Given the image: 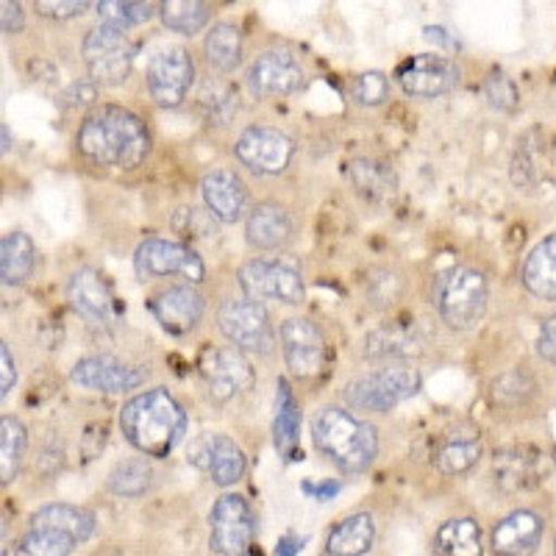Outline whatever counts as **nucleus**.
<instances>
[{"label": "nucleus", "instance_id": "f257e3e1", "mask_svg": "<svg viewBox=\"0 0 556 556\" xmlns=\"http://www.w3.org/2000/svg\"><path fill=\"white\" fill-rule=\"evenodd\" d=\"M76 146L92 165L134 170L151 153V134L128 109L101 106L81 123Z\"/></svg>", "mask_w": 556, "mask_h": 556}, {"label": "nucleus", "instance_id": "f03ea898", "mask_svg": "<svg viewBox=\"0 0 556 556\" xmlns=\"http://www.w3.org/2000/svg\"><path fill=\"white\" fill-rule=\"evenodd\" d=\"M121 429L134 448L162 459L187 434V415L167 390H148L123 406Z\"/></svg>", "mask_w": 556, "mask_h": 556}, {"label": "nucleus", "instance_id": "7ed1b4c3", "mask_svg": "<svg viewBox=\"0 0 556 556\" xmlns=\"http://www.w3.org/2000/svg\"><path fill=\"white\" fill-rule=\"evenodd\" d=\"M312 437L317 448L345 473H362L379 454V437L374 426L337 406H326L312 417Z\"/></svg>", "mask_w": 556, "mask_h": 556}, {"label": "nucleus", "instance_id": "20e7f679", "mask_svg": "<svg viewBox=\"0 0 556 556\" xmlns=\"http://www.w3.org/2000/svg\"><path fill=\"white\" fill-rule=\"evenodd\" d=\"M434 306L451 329L468 331L486 312V278L473 267H451L434 281Z\"/></svg>", "mask_w": 556, "mask_h": 556}, {"label": "nucleus", "instance_id": "39448f33", "mask_svg": "<svg viewBox=\"0 0 556 556\" xmlns=\"http://www.w3.org/2000/svg\"><path fill=\"white\" fill-rule=\"evenodd\" d=\"M420 390V374L409 365H390L359 376L345 387V401L354 409L390 412Z\"/></svg>", "mask_w": 556, "mask_h": 556}, {"label": "nucleus", "instance_id": "423d86ee", "mask_svg": "<svg viewBox=\"0 0 556 556\" xmlns=\"http://www.w3.org/2000/svg\"><path fill=\"white\" fill-rule=\"evenodd\" d=\"M217 323L226 340L237 351H251V354H270L276 348L270 317L260 301L251 298H228L217 312Z\"/></svg>", "mask_w": 556, "mask_h": 556}, {"label": "nucleus", "instance_id": "0eeeda50", "mask_svg": "<svg viewBox=\"0 0 556 556\" xmlns=\"http://www.w3.org/2000/svg\"><path fill=\"white\" fill-rule=\"evenodd\" d=\"M256 538V518L242 495H223L208 513V543L220 556H248Z\"/></svg>", "mask_w": 556, "mask_h": 556}, {"label": "nucleus", "instance_id": "6e6552de", "mask_svg": "<svg viewBox=\"0 0 556 556\" xmlns=\"http://www.w3.org/2000/svg\"><path fill=\"white\" fill-rule=\"evenodd\" d=\"M84 62L89 67L92 81L103 84V87H114L123 84L131 73L134 64V45L126 37V31L117 28L98 26L84 37Z\"/></svg>", "mask_w": 556, "mask_h": 556}, {"label": "nucleus", "instance_id": "1a4fd4ad", "mask_svg": "<svg viewBox=\"0 0 556 556\" xmlns=\"http://www.w3.org/2000/svg\"><path fill=\"white\" fill-rule=\"evenodd\" d=\"M134 270L142 281L151 278H167V276H181L190 285H198L206 276L203 260L192 251L190 245L173 240H146L134 253Z\"/></svg>", "mask_w": 556, "mask_h": 556}, {"label": "nucleus", "instance_id": "9d476101", "mask_svg": "<svg viewBox=\"0 0 556 556\" xmlns=\"http://www.w3.org/2000/svg\"><path fill=\"white\" fill-rule=\"evenodd\" d=\"M240 285L251 301H281V304H304V278L287 262L253 260L240 267Z\"/></svg>", "mask_w": 556, "mask_h": 556}, {"label": "nucleus", "instance_id": "9b49d317", "mask_svg": "<svg viewBox=\"0 0 556 556\" xmlns=\"http://www.w3.org/2000/svg\"><path fill=\"white\" fill-rule=\"evenodd\" d=\"M192 81H195V64L184 48H165L148 64V89L159 106H181L190 96Z\"/></svg>", "mask_w": 556, "mask_h": 556}, {"label": "nucleus", "instance_id": "f8f14e48", "mask_svg": "<svg viewBox=\"0 0 556 556\" xmlns=\"http://www.w3.org/2000/svg\"><path fill=\"white\" fill-rule=\"evenodd\" d=\"M201 376L215 401H228L253 384V367L242 351L231 348H206L201 356Z\"/></svg>", "mask_w": 556, "mask_h": 556}, {"label": "nucleus", "instance_id": "ddd939ff", "mask_svg": "<svg viewBox=\"0 0 556 556\" xmlns=\"http://www.w3.org/2000/svg\"><path fill=\"white\" fill-rule=\"evenodd\" d=\"M237 159L248 170L260 173V176H278L290 165L295 146L285 131L278 128H248L240 139H237Z\"/></svg>", "mask_w": 556, "mask_h": 556}, {"label": "nucleus", "instance_id": "4468645a", "mask_svg": "<svg viewBox=\"0 0 556 556\" xmlns=\"http://www.w3.org/2000/svg\"><path fill=\"white\" fill-rule=\"evenodd\" d=\"M459 67L448 56L420 53L399 67V84L412 98H440L459 87Z\"/></svg>", "mask_w": 556, "mask_h": 556}, {"label": "nucleus", "instance_id": "2eb2a0df", "mask_svg": "<svg viewBox=\"0 0 556 556\" xmlns=\"http://www.w3.org/2000/svg\"><path fill=\"white\" fill-rule=\"evenodd\" d=\"M281 348H285L287 367L301 379H312V376L323 374L326 367V337L317 329L315 323L304 320V317H292L281 326Z\"/></svg>", "mask_w": 556, "mask_h": 556}, {"label": "nucleus", "instance_id": "dca6fc26", "mask_svg": "<svg viewBox=\"0 0 556 556\" xmlns=\"http://www.w3.org/2000/svg\"><path fill=\"white\" fill-rule=\"evenodd\" d=\"M253 96L285 98L304 87V67L287 51H265L248 70Z\"/></svg>", "mask_w": 556, "mask_h": 556}, {"label": "nucleus", "instance_id": "f3484780", "mask_svg": "<svg viewBox=\"0 0 556 556\" xmlns=\"http://www.w3.org/2000/svg\"><path fill=\"white\" fill-rule=\"evenodd\" d=\"M70 306L96 329H109L114 320V298L106 278L96 267H81L73 273L67 285Z\"/></svg>", "mask_w": 556, "mask_h": 556}, {"label": "nucleus", "instance_id": "a211bd4d", "mask_svg": "<svg viewBox=\"0 0 556 556\" xmlns=\"http://www.w3.org/2000/svg\"><path fill=\"white\" fill-rule=\"evenodd\" d=\"M70 379L76 381L84 390H96V392H128L137 390L142 384V370L126 365V362L114 359V356H87V359L78 362L73 367Z\"/></svg>", "mask_w": 556, "mask_h": 556}, {"label": "nucleus", "instance_id": "6ab92c4d", "mask_svg": "<svg viewBox=\"0 0 556 556\" xmlns=\"http://www.w3.org/2000/svg\"><path fill=\"white\" fill-rule=\"evenodd\" d=\"M151 312L167 334H187L203 315V295L190 285L170 287L151 301Z\"/></svg>", "mask_w": 556, "mask_h": 556}, {"label": "nucleus", "instance_id": "aec40b11", "mask_svg": "<svg viewBox=\"0 0 556 556\" xmlns=\"http://www.w3.org/2000/svg\"><path fill=\"white\" fill-rule=\"evenodd\" d=\"M203 201H206L208 215L220 223H237L248 212V187L237 173L212 170L201 181Z\"/></svg>", "mask_w": 556, "mask_h": 556}, {"label": "nucleus", "instance_id": "412c9836", "mask_svg": "<svg viewBox=\"0 0 556 556\" xmlns=\"http://www.w3.org/2000/svg\"><path fill=\"white\" fill-rule=\"evenodd\" d=\"M292 231H295V226H292L290 212L270 201L256 203L245 223L248 242L253 248H260V251H278V248H285L292 240Z\"/></svg>", "mask_w": 556, "mask_h": 556}, {"label": "nucleus", "instance_id": "4be33fe9", "mask_svg": "<svg viewBox=\"0 0 556 556\" xmlns=\"http://www.w3.org/2000/svg\"><path fill=\"white\" fill-rule=\"evenodd\" d=\"M195 462L203 470H208V476L220 486L235 484L245 473V454H242V448L231 437L223 434H212L206 440H201L198 443Z\"/></svg>", "mask_w": 556, "mask_h": 556}, {"label": "nucleus", "instance_id": "5701e85b", "mask_svg": "<svg viewBox=\"0 0 556 556\" xmlns=\"http://www.w3.org/2000/svg\"><path fill=\"white\" fill-rule=\"evenodd\" d=\"M543 538V520L529 509L513 513L493 529V548L498 556H529Z\"/></svg>", "mask_w": 556, "mask_h": 556}, {"label": "nucleus", "instance_id": "b1692460", "mask_svg": "<svg viewBox=\"0 0 556 556\" xmlns=\"http://www.w3.org/2000/svg\"><path fill=\"white\" fill-rule=\"evenodd\" d=\"M424 345L426 340L417 334V326L387 323L367 334L365 356L370 359H412V356L424 354Z\"/></svg>", "mask_w": 556, "mask_h": 556}, {"label": "nucleus", "instance_id": "393cba45", "mask_svg": "<svg viewBox=\"0 0 556 556\" xmlns=\"http://www.w3.org/2000/svg\"><path fill=\"white\" fill-rule=\"evenodd\" d=\"M481 456V437L473 429H456L448 431L443 443L434 451V465L440 473L459 476L468 473Z\"/></svg>", "mask_w": 556, "mask_h": 556}, {"label": "nucleus", "instance_id": "a878e982", "mask_svg": "<svg viewBox=\"0 0 556 556\" xmlns=\"http://www.w3.org/2000/svg\"><path fill=\"white\" fill-rule=\"evenodd\" d=\"M523 287L543 301H556V235L545 237L523 262Z\"/></svg>", "mask_w": 556, "mask_h": 556}, {"label": "nucleus", "instance_id": "bb28decb", "mask_svg": "<svg viewBox=\"0 0 556 556\" xmlns=\"http://www.w3.org/2000/svg\"><path fill=\"white\" fill-rule=\"evenodd\" d=\"M37 267V248L31 237L23 231H12L0 242V278L7 287L26 285Z\"/></svg>", "mask_w": 556, "mask_h": 556}, {"label": "nucleus", "instance_id": "cd10ccee", "mask_svg": "<svg viewBox=\"0 0 556 556\" xmlns=\"http://www.w3.org/2000/svg\"><path fill=\"white\" fill-rule=\"evenodd\" d=\"M376 540V523L367 513L351 515V518L340 520L331 529L329 540H326V551L331 556H362L374 548Z\"/></svg>", "mask_w": 556, "mask_h": 556}, {"label": "nucleus", "instance_id": "c85d7f7f", "mask_svg": "<svg viewBox=\"0 0 556 556\" xmlns=\"http://www.w3.org/2000/svg\"><path fill=\"white\" fill-rule=\"evenodd\" d=\"M31 526H42V529H53L67 534L73 543H87L89 534L96 531V518L81 509V506L70 504H51L42 506L37 515L31 518Z\"/></svg>", "mask_w": 556, "mask_h": 556}, {"label": "nucleus", "instance_id": "c756f323", "mask_svg": "<svg viewBox=\"0 0 556 556\" xmlns=\"http://www.w3.org/2000/svg\"><path fill=\"white\" fill-rule=\"evenodd\" d=\"M298 434H301V406L295 401L290 381L278 379V395H276V424H273V437H276V448L295 459L298 451Z\"/></svg>", "mask_w": 556, "mask_h": 556}, {"label": "nucleus", "instance_id": "7c9ffc66", "mask_svg": "<svg viewBox=\"0 0 556 556\" xmlns=\"http://www.w3.org/2000/svg\"><path fill=\"white\" fill-rule=\"evenodd\" d=\"M434 551L440 556H481V529L473 518H456L440 526L434 534Z\"/></svg>", "mask_w": 556, "mask_h": 556}, {"label": "nucleus", "instance_id": "2f4dec72", "mask_svg": "<svg viewBox=\"0 0 556 556\" xmlns=\"http://www.w3.org/2000/svg\"><path fill=\"white\" fill-rule=\"evenodd\" d=\"M348 178L356 190L370 201H387L395 192V176L387 165L374 162V159H354L348 165Z\"/></svg>", "mask_w": 556, "mask_h": 556}, {"label": "nucleus", "instance_id": "473e14b6", "mask_svg": "<svg viewBox=\"0 0 556 556\" xmlns=\"http://www.w3.org/2000/svg\"><path fill=\"white\" fill-rule=\"evenodd\" d=\"M203 51H206V59L212 67H217L220 73H231L242 62L240 28L231 26V23H217V26H212V31L206 34V42H203Z\"/></svg>", "mask_w": 556, "mask_h": 556}, {"label": "nucleus", "instance_id": "72a5a7b5", "mask_svg": "<svg viewBox=\"0 0 556 556\" xmlns=\"http://www.w3.org/2000/svg\"><path fill=\"white\" fill-rule=\"evenodd\" d=\"M26 426L20 424L17 417H3L0 420V481L3 484H12L17 479L23 456H26Z\"/></svg>", "mask_w": 556, "mask_h": 556}, {"label": "nucleus", "instance_id": "f704fd0d", "mask_svg": "<svg viewBox=\"0 0 556 556\" xmlns=\"http://www.w3.org/2000/svg\"><path fill=\"white\" fill-rule=\"evenodd\" d=\"M159 17L170 31L178 34H198L212 17V9L198 0H167L159 7Z\"/></svg>", "mask_w": 556, "mask_h": 556}, {"label": "nucleus", "instance_id": "c9c22d12", "mask_svg": "<svg viewBox=\"0 0 556 556\" xmlns=\"http://www.w3.org/2000/svg\"><path fill=\"white\" fill-rule=\"evenodd\" d=\"M151 465L146 459H123L117 462L109 473V490L114 495H123V498H139V495L148 493L151 486Z\"/></svg>", "mask_w": 556, "mask_h": 556}, {"label": "nucleus", "instance_id": "e433bc0d", "mask_svg": "<svg viewBox=\"0 0 556 556\" xmlns=\"http://www.w3.org/2000/svg\"><path fill=\"white\" fill-rule=\"evenodd\" d=\"M96 9L101 26L117 28V31H126V28L139 26V23H148L153 17V12H156L153 3H128V0H103Z\"/></svg>", "mask_w": 556, "mask_h": 556}, {"label": "nucleus", "instance_id": "4c0bfd02", "mask_svg": "<svg viewBox=\"0 0 556 556\" xmlns=\"http://www.w3.org/2000/svg\"><path fill=\"white\" fill-rule=\"evenodd\" d=\"M76 543L62 534V531L42 529V526H28L26 538L20 540L14 556H70Z\"/></svg>", "mask_w": 556, "mask_h": 556}, {"label": "nucleus", "instance_id": "58836bf2", "mask_svg": "<svg viewBox=\"0 0 556 556\" xmlns=\"http://www.w3.org/2000/svg\"><path fill=\"white\" fill-rule=\"evenodd\" d=\"M387 92H390V81H387L384 73H362L354 81V98L362 106H379L387 101Z\"/></svg>", "mask_w": 556, "mask_h": 556}, {"label": "nucleus", "instance_id": "ea45409f", "mask_svg": "<svg viewBox=\"0 0 556 556\" xmlns=\"http://www.w3.org/2000/svg\"><path fill=\"white\" fill-rule=\"evenodd\" d=\"M486 101L493 103L495 109H504V112H513L518 106V89L513 87V81L504 76V73H493L484 84Z\"/></svg>", "mask_w": 556, "mask_h": 556}, {"label": "nucleus", "instance_id": "a19ab883", "mask_svg": "<svg viewBox=\"0 0 556 556\" xmlns=\"http://www.w3.org/2000/svg\"><path fill=\"white\" fill-rule=\"evenodd\" d=\"M34 9L48 20H70L81 14L87 9V3L84 0H67V3L64 0H59V3H45V0H39V3H34Z\"/></svg>", "mask_w": 556, "mask_h": 556}, {"label": "nucleus", "instance_id": "79ce46f5", "mask_svg": "<svg viewBox=\"0 0 556 556\" xmlns=\"http://www.w3.org/2000/svg\"><path fill=\"white\" fill-rule=\"evenodd\" d=\"M538 354L548 365H556V315L545 317L538 334Z\"/></svg>", "mask_w": 556, "mask_h": 556}, {"label": "nucleus", "instance_id": "37998d69", "mask_svg": "<svg viewBox=\"0 0 556 556\" xmlns=\"http://www.w3.org/2000/svg\"><path fill=\"white\" fill-rule=\"evenodd\" d=\"M14 381H17V365H14V356L12 351H9L7 342H0V395H3V399L9 395Z\"/></svg>", "mask_w": 556, "mask_h": 556}, {"label": "nucleus", "instance_id": "c03bdc74", "mask_svg": "<svg viewBox=\"0 0 556 556\" xmlns=\"http://www.w3.org/2000/svg\"><path fill=\"white\" fill-rule=\"evenodd\" d=\"M0 26H3V34L23 31V7L3 0V3H0Z\"/></svg>", "mask_w": 556, "mask_h": 556}, {"label": "nucleus", "instance_id": "a18cd8bd", "mask_svg": "<svg viewBox=\"0 0 556 556\" xmlns=\"http://www.w3.org/2000/svg\"><path fill=\"white\" fill-rule=\"evenodd\" d=\"M301 548H304V540L287 538V540H281V543H278L276 554L278 556H295V554H301Z\"/></svg>", "mask_w": 556, "mask_h": 556}, {"label": "nucleus", "instance_id": "49530a36", "mask_svg": "<svg viewBox=\"0 0 556 556\" xmlns=\"http://www.w3.org/2000/svg\"><path fill=\"white\" fill-rule=\"evenodd\" d=\"M309 493H315L317 498H331V495L340 493V484H326V486H317V490H309Z\"/></svg>", "mask_w": 556, "mask_h": 556}, {"label": "nucleus", "instance_id": "de8ad7c7", "mask_svg": "<svg viewBox=\"0 0 556 556\" xmlns=\"http://www.w3.org/2000/svg\"><path fill=\"white\" fill-rule=\"evenodd\" d=\"M3 151H9V128L3 126Z\"/></svg>", "mask_w": 556, "mask_h": 556}, {"label": "nucleus", "instance_id": "09e8293b", "mask_svg": "<svg viewBox=\"0 0 556 556\" xmlns=\"http://www.w3.org/2000/svg\"><path fill=\"white\" fill-rule=\"evenodd\" d=\"M3 556H9V554H7V551H3Z\"/></svg>", "mask_w": 556, "mask_h": 556}, {"label": "nucleus", "instance_id": "8fccbe9b", "mask_svg": "<svg viewBox=\"0 0 556 556\" xmlns=\"http://www.w3.org/2000/svg\"><path fill=\"white\" fill-rule=\"evenodd\" d=\"M554 551H556V548H554Z\"/></svg>", "mask_w": 556, "mask_h": 556}]
</instances>
